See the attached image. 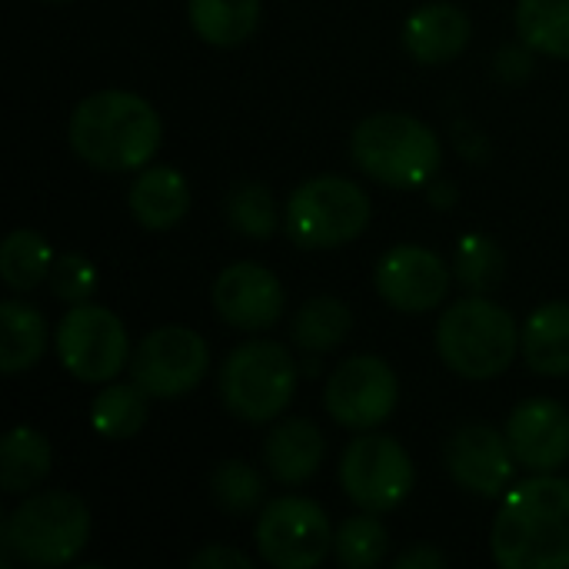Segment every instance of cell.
<instances>
[{"instance_id": "5", "label": "cell", "mask_w": 569, "mask_h": 569, "mask_svg": "<svg viewBox=\"0 0 569 569\" xmlns=\"http://www.w3.org/2000/svg\"><path fill=\"white\" fill-rule=\"evenodd\" d=\"M90 540V510L67 490L27 497L3 523V553L30 567H63Z\"/></svg>"}, {"instance_id": "4", "label": "cell", "mask_w": 569, "mask_h": 569, "mask_svg": "<svg viewBox=\"0 0 569 569\" xmlns=\"http://www.w3.org/2000/svg\"><path fill=\"white\" fill-rule=\"evenodd\" d=\"M353 163L387 187H423L443 167L440 137L417 117L380 110L363 117L350 137Z\"/></svg>"}, {"instance_id": "35", "label": "cell", "mask_w": 569, "mask_h": 569, "mask_svg": "<svg viewBox=\"0 0 569 569\" xmlns=\"http://www.w3.org/2000/svg\"><path fill=\"white\" fill-rule=\"evenodd\" d=\"M50 3H67V0H50Z\"/></svg>"}, {"instance_id": "23", "label": "cell", "mask_w": 569, "mask_h": 569, "mask_svg": "<svg viewBox=\"0 0 569 569\" xmlns=\"http://www.w3.org/2000/svg\"><path fill=\"white\" fill-rule=\"evenodd\" d=\"M53 447L33 427H13L0 447V483L7 493H27L50 473Z\"/></svg>"}, {"instance_id": "21", "label": "cell", "mask_w": 569, "mask_h": 569, "mask_svg": "<svg viewBox=\"0 0 569 569\" xmlns=\"http://www.w3.org/2000/svg\"><path fill=\"white\" fill-rule=\"evenodd\" d=\"M50 327L43 313L23 300H3L0 303V370L3 373H23L47 353Z\"/></svg>"}, {"instance_id": "2", "label": "cell", "mask_w": 569, "mask_h": 569, "mask_svg": "<svg viewBox=\"0 0 569 569\" xmlns=\"http://www.w3.org/2000/svg\"><path fill=\"white\" fill-rule=\"evenodd\" d=\"M490 550L503 569H569V483L540 473L513 487L493 520Z\"/></svg>"}, {"instance_id": "26", "label": "cell", "mask_w": 569, "mask_h": 569, "mask_svg": "<svg viewBox=\"0 0 569 569\" xmlns=\"http://www.w3.org/2000/svg\"><path fill=\"white\" fill-rule=\"evenodd\" d=\"M90 423L103 440H130L147 423V393L130 383H107L90 407Z\"/></svg>"}, {"instance_id": "24", "label": "cell", "mask_w": 569, "mask_h": 569, "mask_svg": "<svg viewBox=\"0 0 569 569\" xmlns=\"http://www.w3.org/2000/svg\"><path fill=\"white\" fill-rule=\"evenodd\" d=\"M353 330V313L340 297H313L293 313V343L307 353L337 350Z\"/></svg>"}, {"instance_id": "18", "label": "cell", "mask_w": 569, "mask_h": 569, "mask_svg": "<svg viewBox=\"0 0 569 569\" xmlns=\"http://www.w3.org/2000/svg\"><path fill=\"white\" fill-rule=\"evenodd\" d=\"M323 453H327V443H323L320 427L313 420H303V417L277 423L263 443L267 473L283 487L307 483L320 470Z\"/></svg>"}, {"instance_id": "16", "label": "cell", "mask_w": 569, "mask_h": 569, "mask_svg": "<svg viewBox=\"0 0 569 569\" xmlns=\"http://www.w3.org/2000/svg\"><path fill=\"white\" fill-rule=\"evenodd\" d=\"M507 440L517 457L533 473H553L569 460V413L560 400L533 397L523 400L507 420Z\"/></svg>"}, {"instance_id": "32", "label": "cell", "mask_w": 569, "mask_h": 569, "mask_svg": "<svg viewBox=\"0 0 569 569\" xmlns=\"http://www.w3.org/2000/svg\"><path fill=\"white\" fill-rule=\"evenodd\" d=\"M50 287L63 303H87L90 293L97 290V270L83 253H63L53 260L50 270Z\"/></svg>"}, {"instance_id": "25", "label": "cell", "mask_w": 569, "mask_h": 569, "mask_svg": "<svg viewBox=\"0 0 569 569\" xmlns=\"http://www.w3.org/2000/svg\"><path fill=\"white\" fill-rule=\"evenodd\" d=\"M53 247L37 230H13L0 247V277L10 290H33L37 283L50 280L53 270Z\"/></svg>"}, {"instance_id": "19", "label": "cell", "mask_w": 569, "mask_h": 569, "mask_svg": "<svg viewBox=\"0 0 569 569\" xmlns=\"http://www.w3.org/2000/svg\"><path fill=\"white\" fill-rule=\"evenodd\" d=\"M190 210V187L177 167H143L130 187V213L143 230H173Z\"/></svg>"}, {"instance_id": "31", "label": "cell", "mask_w": 569, "mask_h": 569, "mask_svg": "<svg viewBox=\"0 0 569 569\" xmlns=\"http://www.w3.org/2000/svg\"><path fill=\"white\" fill-rule=\"evenodd\" d=\"M227 220L237 233L253 240H267L280 227L273 197L263 183H237L227 197Z\"/></svg>"}, {"instance_id": "1", "label": "cell", "mask_w": 569, "mask_h": 569, "mask_svg": "<svg viewBox=\"0 0 569 569\" xmlns=\"http://www.w3.org/2000/svg\"><path fill=\"white\" fill-rule=\"evenodd\" d=\"M67 140L70 150L93 170H143L160 150L163 120L140 93L97 90L73 107Z\"/></svg>"}, {"instance_id": "13", "label": "cell", "mask_w": 569, "mask_h": 569, "mask_svg": "<svg viewBox=\"0 0 569 569\" xmlns=\"http://www.w3.org/2000/svg\"><path fill=\"white\" fill-rule=\"evenodd\" d=\"M450 267L420 243L390 247L373 270L377 293L400 313H427L450 293Z\"/></svg>"}, {"instance_id": "3", "label": "cell", "mask_w": 569, "mask_h": 569, "mask_svg": "<svg viewBox=\"0 0 569 569\" xmlns=\"http://www.w3.org/2000/svg\"><path fill=\"white\" fill-rule=\"evenodd\" d=\"M440 360L463 380H493L510 370L520 350V327L487 293L450 303L437 323Z\"/></svg>"}, {"instance_id": "10", "label": "cell", "mask_w": 569, "mask_h": 569, "mask_svg": "<svg viewBox=\"0 0 569 569\" xmlns=\"http://www.w3.org/2000/svg\"><path fill=\"white\" fill-rule=\"evenodd\" d=\"M210 370L207 340L180 323L150 330L130 357V380L157 400H173L203 383Z\"/></svg>"}, {"instance_id": "28", "label": "cell", "mask_w": 569, "mask_h": 569, "mask_svg": "<svg viewBox=\"0 0 569 569\" xmlns=\"http://www.w3.org/2000/svg\"><path fill=\"white\" fill-rule=\"evenodd\" d=\"M387 550H390V533L370 510L343 520L340 530L333 533V557L347 569L377 567L387 560Z\"/></svg>"}, {"instance_id": "9", "label": "cell", "mask_w": 569, "mask_h": 569, "mask_svg": "<svg viewBox=\"0 0 569 569\" xmlns=\"http://www.w3.org/2000/svg\"><path fill=\"white\" fill-rule=\"evenodd\" d=\"M340 483L343 493L370 513H390L397 510L417 483V470L410 453L400 447V440L387 433L357 437L340 460Z\"/></svg>"}, {"instance_id": "15", "label": "cell", "mask_w": 569, "mask_h": 569, "mask_svg": "<svg viewBox=\"0 0 569 569\" xmlns=\"http://www.w3.org/2000/svg\"><path fill=\"white\" fill-rule=\"evenodd\" d=\"M513 463L517 457L510 450L507 433L487 423H467L447 443V470L453 483L483 500L503 497L513 477Z\"/></svg>"}, {"instance_id": "30", "label": "cell", "mask_w": 569, "mask_h": 569, "mask_svg": "<svg viewBox=\"0 0 569 569\" xmlns=\"http://www.w3.org/2000/svg\"><path fill=\"white\" fill-rule=\"evenodd\" d=\"M503 270H507V257H503L497 240H490L483 233H470V237L460 240L453 273L467 290H473V293L497 290L500 280H503Z\"/></svg>"}, {"instance_id": "34", "label": "cell", "mask_w": 569, "mask_h": 569, "mask_svg": "<svg viewBox=\"0 0 569 569\" xmlns=\"http://www.w3.org/2000/svg\"><path fill=\"white\" fill-rule=\"evenodd\" d=\"M443 567H447V557H443L440 550L427 547V543H417V547H410L407 553H400V557H397V569H443Z\"/></svg>"}, {"instance_id": "33", "label": "cell", "mask_w": 569, "mask_h": 569, "mask_svg": "<svg viewBox=\"0 0 569 569\" xmlns=\"http://www.w3.org/2000/svg\"><path fill=\"white\" fill-rule=\"evenodd\" d=\"M190 567L197 569H220V567H233V569H253V560L243 553V550H233V547H207V550H200L193 560H190Z\"/></svg>"}, {"instance_id": "14", "label": "cell", "mask_w": 569, "mask_h": 569, "mask_svg": "<svg viewBox=\"0 0 569 569\" xmlns=\"http://www.w3.org/2000/svg\"><path fill=\"white\" fill-rule=\"evenodd\" d=\"M213 310L220 313L223 323L243 333H257L273 327L283 317L287 293L283 283L273 277V270L240 260L220 270L213 280Z\"/></svg>"}, {"instance_id": "17", "label": "cell", "mask_w": 569, "mask_h": 569, "mask_svg": "<svg viewBox=\"0 0 569 569\" xmlns=\"http://www.w3.org/2000/svg\"><path fill=\"white\" fill-rule=\"evenodd\" d=\"M470 37H473V23H470L467 10L457 3H447V0H433V3L417 7L403 20V30H400L407 53L427 67H440V63L457 60L467 50Z\"/></svg>"}, {"instance_id": "27", "label": "cell", "mask_w": 569, "mask_h": 569, "mask_svg": "<svg viewBox=\"0 0 569 569\" xmlns=\"http://www.w3.org/2000/svg\"><path fill=\"white\" fill-rule=\"evenodd\" d=\"M517 30L527 47L569 60V0H517Z\"/></svg>"}, {"instance_id": "20", "label": "cell", "mask_w": 569, "mask_h": 569, "mask_svg": "<svg viewBox=\"0 0 569 569\" xmlns=\"http://www.w3.org/2000/svg\"><path fill=\"white\" fill-rule=\"evenodd\" d=\"M520 353L540 377L569 373V303L550 300L537 307L520 330Z\"/></svg>"}, {"instance_id": "7", "label": "cell", "mask_w": 569, "mask_h": 569, "mask_svg": "<svg viewBox=\"0 0 569 569\" xmlns=\"http://www.w3.org/2000/svg\"><path fill=\"white\" fill-rule=\"evenodd\" d=\"M297 393V363L277 340H247L220 367L223 407L247 423L277 420Z\"/></svg>"}, {"instance_id": "22", "label": "cell", "mask_w": 569, "mask_h": 569, "mask_svg": "<svg viewBox=\"0 0 569 569\" xmlns=\"http://www.w3.org/2000/svg\"><path fill=\"white\" fill-rule=\"evenodd\" d=\"M260 0H187L190 27L203 43L240 47L260 27Z\"/></svg>"}, {"instance_id": "12", "label": "cell", "mask_w": 569, "mask_h": 569, "mask_svg": "<svg viewBox=\"0 0 569 569\" xmlns=\"http://www.w3.org/2000/svg\"><path fill=\"white\" fill-rule=\"evenodd\" d=\"M323 403L340 427L363 433L393 417L400 403V380L387 360L360 353L330 373Z\"/></svg>"}, {"instance_id": "11", "label": "cell", "mask_w": 569, "mask_h": 569, "mask_svg": "<svg viewBox=\"0 0 569 569\" xmlns=\"http://www.w3.org/2000/svg\"><path fill=\"white\" fill-rule=\"evenodd\" d=\"M257 553L277 569H313L333 550V527L320 503L307 497H280L260 510Z\"/></svg>"}, {"instance_id": "29", "label": "cell", "mask_w": 569, "mask_h": 569, "mask_svg": "<svg viewBox=\"0 0 569 569\" xmlns=\"http://www.w3.org/2000/svg\"><path fill=\"white\" fill-rule=\"evenodd\" d=\"M210 497L230 517H247L263 503V477L243 460H223L210 473Z\"/></svg>"}, {"instance_id": "6", "label": "cell", "mask_w": 569, "mask_h": 569, "mask_svg": "<svg viewBox=\"0 0 569 569\" xmlns=\"http://www.w3.org/2000/svg\"><path fill=\"white\" fill-rule=\"evenodd\" d=\"M373 217L367 190L347 177L320 173L303 180L283 207V230L303 250H333L357 240Z\"/></svg>"}, {"instance_id": "8", "label": "cell", "mask_w": 569, "mask_h": 569, "mask_svg": "<svg viewBox=\"0 0 569 569\" xmlns=\"http://www.w3.org/2000/svg\"><path fill=\"white\" fill-rule=\"evenodd\" d=\"M63 370L83 383H110L130 363V337L120 317L97 303H73L53 333Z\"/></svg>"}]
</instances>
